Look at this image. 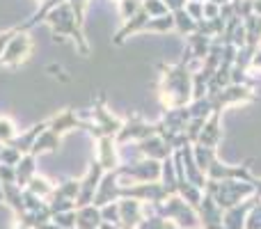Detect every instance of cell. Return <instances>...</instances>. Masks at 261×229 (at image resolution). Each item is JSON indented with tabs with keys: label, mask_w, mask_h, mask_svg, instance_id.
Here are the masks:
<instances>
[{
	"label": "cell",
	"mask_w": 261,
	"mask_h": 229,
	"mask_svg": "<svg viewBox=\"0 0 261 229\" xmlns=\"http://www.w3.org/2000/svg\"><path fill=\"white\" fill-rule=\"evenodd\" d=\"M48 209L50 216H58V213H67V211H76V202L71 199H48Z\"/></svg>",
	"instance_id": "obj_40"
},
{
	"label": "cell",
	"mask_w": 261,
	"mask_h": 229,
	"mask_svg": "<svg viewBox=\"0 0 261 229\" xmlns=\"http://www.w3.org/2000/svg\"><path fill=\"white\" fill-rule=\"evenodd\" d=\"M220 110L211 113L204 121V129L199 133L197 142L195 144H204V147H211V149H218V144L222 142V124H220Z\"/></svg>",
	"instance_id": "obj_20"
},
{
	"label": "cell",
	"mask_w": 261,
	"mask_h": 229,
	"mask_svg": "<svg viewBox=\"0 0 261 229\" xmlns=\"http://www.w3.org/2000/svg\"><path fill=\"white\" fill-rule=\"evenodd\" d=\"M161 184L167 190V195H176V170L172 156L161 163Z\"/></svg>",
	"instance_id": "obj_28"
},
{
	"label": "cell",
	"mask_w": 261,
	"mask_h": 229,
	"mask_svg": "<svg viewBox=\"0 0 261 229\" xmlns=\"http://www.w3.org/2000/svg\"><path fill=\"white\" fill-rule=\"evenodd\" d=\"M193 3H206V0H193Z\"/></svg>",
	"instance_id": "obj_58"
},
{
	"label": "cell",
	"mask_w": 261,
	"mask_h": 229,
	"mask_svg": "<svg viewBox=\"0 0 261 229\" xmlns=\"http://www.w3.org/2000/svg\"><path fill=\"white\" fill-rule=\"evenodd\" d=\"M254 195L261 197V179H254Z\"/></svg>",
	"instance_id": "obj_52"
},
{
	"label": "cell",
	"mask_w": 261,
	"mask_h": 229,
	"mask_svg": "<svg viewBox=\"0 0 261 229\" xmlns=\"http://www.w3.org/2000/svg\"><path fill=\"white\" fill-rule=\"evenodd\" d=\"M87 126H90V121L81 119L71 108L62 110V113L53 115L48 119V131H53V133L60 135V138H62L64 133H69V131H73V129H85L87 131Z\"/></svg>",
	"instance_id": "obj_16"
},
{
	"label": "cell",
	"mask_w": 261,
	"mask_h": 229,
	"mask_svg": "<svg viewBox=\"0 0 261 229\" xmlns=\"http://www.w3.org/2000/svg\"><path fill=\"white\" fill-rule=\"evenodd\" d=\"M186 12H188V16L193 18V21H204V3H193V0H188L186 3Z\"/></svg>",
	"instance_id": "obj_44"
},
{
	"label": "cell",
	"mask_w": 261,
	"mask_h": 229,
	"mask_svg": "<svg viewBox=\"0 0 261 229\" xmlns=\"http://www.w3.org/2000/svg\"><path fill=\"white\" fill-rule=\"evenodd\" d=\"M250 69H252V71H259V73H261V46L257 48V53L252 55V62H250Z\"/></svg>",
	"instance_id": "obj_50"
},
{
	"label": "cell",
	"mask_w": 261,
	"mask_h": 229,
	"mask_svg": "<svg viewBox=\"0 0 261 229\" xmlns=\"http://www.w3.org/2000/svg\"><path fill=\"white\" fill-rule=\"evenodd\" d=\"M103 174H106L103 167H101L96 161H90V167H87L85 176L81 179V193H78V197H76V209L87 207V204H94L96 188H99Z\"/></svg>",
	"instance_id": "obj_11"
},
{
	"label": "cell",
	"mask_w": 261,
	"mask_h": 229,
	"mask_svg": "<svg viewBox=\"0 0 261 229\" xmlns=\"http://www.w3.org/2000/svg\"><path fill=\"white\" fill-rule=\"evenodd\" d=\"M153 207V216H161L165 220L174 222L179 229H197L199 227V216L184 197L179 195H170L165 202L161 204H151Z\"/></svg>",
	"instance_id": "obj_4"
},
{
	"label": "cell",
	"mask_w": 261,
	"mask_h": 229,
	"mask_svg": "<svg viewBox=\"0 0 261 229\" xmlns=\"http://www.w3.org/2000/svg\"><path fill=\"white\" fill-rule=\"evenodd\" d=\"M41 3H46V0H41Z\"/></svg>",
	"instance_id": "obj_61"
},
{
	"label": "cell",
	"mask_w": 261,
	"mask_h": 229,
	"mask_svg": "<svg viewBox=\"0 0 261 229\" xmlns=\"http://www.w3.org/2000/svg\"><path fill=\"white\" fill-rule=\"evenodd\" d=\"M122 124H124V119H119L117 115L110 113L108 106H106V99L99 96V99L94 101V108H92V121H90V126H87V133H92L94 138H103V135L117 138Z\"/></svg>",
	"instance_id": "obj_5"
},
{
	"label": "cell",
	"mask_w": 261,
	"mask_h": 229,
	"mask_svg": "<svg viewBox=\"0 0 261 229\" xmlns=\"http://www.w3.org/2000/svg\"><path fill=\"white\" fill-rule=\"evenodd\" d=\"M67 5L71 7L73 16H76V23L83 28V23H85V12H87V5H90V0H67Z\"/></svg>",
	"instance_id": "obj_41"
},
{
	"label": "cell",
	"mask_w": 261,
	"mask_h": 229,
	"mask_svg": "<svg viewBox=\"0 0 261 229\" xmlns=\"http://www.w3.org/2000/svg\"><path fill=\"white\" fill-rule=\"evenodd\" d=\"M204 121H206V119H199V117H193V119H190L188 124H186V138H188V142H190V144L197 142L199 133H202V129H204Z\"/></svg>",
	"instance_id": "obj_39"
},
{
	"label": "cell",
	"mask_w": 261,
	"mask_h": 229,
	"mask_svg": "<svg viewBox=\"0 0 261 229\" xmlns=\"http://www.w3.org/2000/svg\"><path fill=\"white\" fill-rule=\"evenodd\" d=\"M117 3H119V16H122L124 23L142 9V0H117Z\"/></svg>",
	"instance_id": "obj_36"
},
{
	"label": "cell",
	"mask_w": 261,
	"mask_h": 229,
	"mask_svg": "<svg viewBox=\"0 0 261 229\" xmlns=\"http://www.w3.org/2000/svg\"><path fill=\"white\" fill-rule=\"evenodd\" d=\"M119 193H122V181H119V172H106L103 179H101L99 188H96L94 195V207H106L110 202H117Z\"/></svg>",
	"instance_id": "obj_15"
},
{
	"label": "cell",
	"mask_w": 261,
	"mask_h": 229,
	"mask_svg": "<svg viewBox=\"0 0 261 229\" xmlns=\"http://www.w3.org/2000/svg\"><path fill=\"white\" fill-rule=\"evenodd\" d=\"M23 154L18 151L16 147H12V144H3V149H0V165H12L16 167L18 163H21Z\"/></svg>",
	"instance_id": "obj_35"
},
{
	"label": "cell",
	"mask_w": 261,
	"mask_h": 229,
	"mask_svg": "<svg viewBox=\"0 0 261 229\" xmlns=\"http://www.w3.org/2000/svg\"><path fill=\"white\" fill-rule=\"evenodd\" d=\"M60 147V135H55L53 131H48L46 129L44 133L37 138V142H35V147H32V156H39V154H50V151H55V149Z\"/></svg>",
	"instance_id": "obj_27"
},
{
	"label": "cell",
	"mask_w": 261,
	"mask_h": 229,
	"mask_svg": "<svg viewBox=\"0 0 261 229\" xmlns=\"http://www.w3.org/2000/svg\"><path fill=\"white\" fill-rule=\"evenodd\" d=\"M25 190H30L32 195H37V197H41L44 202H48L50 199V195H53V190H55V186L50 184L46 176H41V174H35L30 179V184L25 186Z\"/></svg>",
	"instance_id": "obj_30"
},
{
	"label": "cell",
	"mask_w": 261,
	"mask_h": 229,
	"mask_svg": "<svg viewBox=\"0 0 261 229\" xmlns=\"http://www.w3.org/2000/svg\"><path fill=\"white\" fill-rule=\"evenodd\" d=\"M18 30H21V28L14 26V28H9V30H3V32H0V58H3V53H5V48H7V44L12 41V37L16 35Z\"/></svg>",
	"instance_id": "obj_46"
},
{
	"label": "cell",
	"mask_w": 261,
	"mask_h": 229,
	"mask_svg": "<svg viewBox=\"0 0 261 229\" xmlns=\"http://www.w3.org/2000/svg\"><path fill=\"white\" fill-rule=\"evenodd\" d=\"M48 129V119H44V121H39V124H35V126H30L28 131H23V133H18L16 138L12 140V147H16L18 151L25 156V154H30L32 151V147H35V142H37V138H39L44 131Z\"/></svg>",
	"instance_id": "obj_22"
},
{
	"label": "cell",
	"mask_w": 261,
	"mask_h": 229,
	"mask_svg": "<svg viewBox=\"0 0 261 229\" xmlns=\"http://www.w3.org/2000/svg\"><path fill=\"white\" fill-rule=\"evenodd\" d=\"M206 179H211V181H231L234 179V181L254 184L257 176H252V172H250V161L243 163V165H227V163H222L220 158H216L206 170Z\"/></svg>",
	"instance_id": "obj_8"
},
{
	"label": "cell",
	"mask_w": 261,
	"mask_h": 229,
	"mask_svg": "<svg viewBox=\"0 0 261 229\" xmlns=\"http://www.w3.org/2000/svg\"><path fill=\"white\" fill-rule=\"evenodd\" d=\"M181 154V161H184V172H186V179L190 181V184H195L199 190L206 188V174H204L202 170L197 167V163H195V156H193V144H186V147L179 149Z\"/></svg>",
	"instance_id": "obj_21"
},
{
	"label": "cell",
	"mask_w": 261,
	"mask_h": 229,
	"mask_svg": "<svg viewBox=\"0 0 261 229\" xmlns=\"http://www.w3.org/2000/svg\"><path fill=\"white\" fill-rule=\"evenodd\" d=\"M245 229H261V202L252 211L248 213V220H245Z\"/></svg>",
	"instance_id": "obj_45"
},
{
	"label": "cell",
	"mask_w": 261,
	"mask_h": 229,
	"mask_svg": "<svg viewBox=\"0 0 261 229\" xmlns=\"http://www.w3.org/2000/svg\"><path fill=\"white\" fill-rule=\"evenodd\" d=\"M174 30V18H172V12L167 16H158V18H149V23L144 26L142 32H170Z\"/></svg>",
	"instance_id": "obj_33"
},
{
	"label": "cell",
	"mask_w": 261,
	"mask_h": 229,
	"mask_svg": "<svg viewBox=\"0 0 261 229\" xmlns=\"http://www.w3.org/2000/svg\"><path fill=\"white\" fill-rule=\"evenodd\" d=\"M0 184H16V170L12 165H0Z\"/></svg>",
	"instance_id": "obj_47"
},
{
	"label": "cell",
	"mask_w": 261,
	"mask_h": 229,
	"mask_svg": "<svg viewBox=\"0 0 261 229\" xmlns=\"http://www.w3.org/2000/svg\"><path fill=\"white\" fill-rule=\"evenodd\" d=\"M0 202H3V184H0Z\"/></svg>",
	"instance_id": "obj_57"
},
{
	"label": "cell",
	"mask_w": 261,
	"mask_h": 229,
	"mask_svg": "<svg viewBox=\"0 0 261 229\" xmlns=\"http://www.w3.org/2000/svg\"><path fill=\"white\" fill-rule=\"evenodd\" d=\"M53 222L62 229H76V211L58 213V216H53Z\"/></svg>",
	"instance_id": "obj_42"
},
{
	"label": "cell",
	"mask_w": 261,
	"mask_h": 229,
	"mask_svg": "<svg viewBox=\"0 0 261 229\" xmlns=\"http://www.w3.org/2000/svg\"><path fill=\"white\" fill-rule=\"evenodd\" d=\"M259 202H261L259 195H252V197H248L245 202H241V204H236V207L227 209V211L222 213V227H225V229H245L248 213L252 211Z\"/></svg>",
	"instance_id": "obj_14"
},
{
	"label": "cell",
	"mask_w": 261,
	"mask_h": 229,
	"mask_svg": "<svg viewBox=\"0 0 261 229\" xmlns=\"http://www.w3.org/2000/svg\"><path fill=\"white\" fill-rule=\"evenodd\" d=\"M0 149H3V144H0Z\"/></svg>",
	"instance_id": "obj_60"
},
{
	"label": "cell",
	"mask_w": 261,
	"mask_h": 229,
	"mask_svg": "<svg viewBox=\"0 0 261 229\" xmlns=\"http://www.w3.org/2000/svg\"><path fill=\"white\" fill-rule=\"evenodd\" d=\"M211 3H216V5H220V7H222V5H229L231 0H211Z\"/></svg>",
	"instance_id": "obj_55"
},
{
	"label": "cell",
	"mask_w": 261,
	"mask_h": 229,
	"mask_svg": "<svg viewBox=\"0 0 261 229\" xmlns=\"http://www.w3.org/2000/svg\"><path fill=\"white\" fill-rule=\"evenodd\" d=\"M218 16H220V5L206 0L204 3V18H218Z\"/></svg>",
	"instance_id": "obj_48"
},
{
	"label": "cell",
	"mask_w": 261,
	"mask_h": 229,
	"mask_svg": "<svg viewBox=\"0 0 261 229\" xmlns=\"http://www.w3.org/2000/svg\"><path fill=\"white\" fill-rule=\"evenodd\" d=\"M16 135H18L16 124H14L9 117L0 115V144H9L14 138H16Z\"/></svg>",
	"instance_id": "obj_34"
},
{
	"label": "cell",
	"mask_w": 261,
	"mask_h": 229,
	"mask_svg": "<svg viewBox=\"0 0 261 229\" xmlns=\"http://www.w3.org/2000/svg\"><path fill=\"white\" fill-rule=\"evenodd\" d=\"M135 147H138V151L142 158H151V161H158V163H163L165 158H170L172 154H174L172 147L161 138V135H151V138L142 140V142H135Z\"/></svg>",
	"instance_id": "obj_17"
},
{
	"label": "cell",
	"mask_w": 261,
	"mask_h": 229,
	"mask_svg": "<svg viewBox=\"0 0 261 229\" xmlns=\"http://www.w3.org/2000/svg\"><path fill=\"white\" fill-rule=\"evenodd\" d=\"M151 135H156V124L144 121L140 115H130L128 119H124L115 142L119 147H126V144H133V142H142V140L151 138Z\"/></svg>",
	"instance_id": "obj_6"
},
{
	"label": "cell",
	"mask_w": 261,
	"mask_h": 229,
	"mask_svg": "<svg viewBox=\"0 0 261 229\" xmlns=\"http://www.w3.org/2000/svg\"><path fill=\"white\" fill-rule=\"evenodd\" d=\"M193 156H195V163L197 167L206 174L208 165L218 158V149H211V147H204V144H193Z\"/></svg>",
	"instance_id": "obj_32"
},
{
	"label": "cell",
	"mask_w": 261,
	"mask_h": 229,
	"mask_svg": "<svg viewBox=\"0 0 261 229\" xmlns=\"http://www.w3.org/2000/svg\"><path fill=\"white\" fill-rule=\"evenodd\" d=\"M222 209L216 204V199L211 197L208 193H204L202 202L197 207V216H199V227L204 229H216V227H222Z\"/></svg>",
	"instance_id": "obj_18"
},
{
	"label": "cell",
	"mask_w": 261,
	"mask_h": 229,
	"mask_svg": "<svg viewBox=\"0 0 261 229\" xmlns=\"http://www.w3.org/2000/svg\"><path fill=\"white\" fill-rule=\"evenodd\" d=\"M149 18H151V16H149V14L144 12V9H140V12L135 14L133 18H128V21L124 23L122 28H119V32L113 37V44H117V46H119V44H124V41H126L130 35H135V32H142V30H144V26L149 23Z\"/></svg>",
	"instance_id": "obj_23"
},
{
	"label": "cell",
	"mask_w": 261,
	"mask_h": 229,
	"mask_svg": "<svg viewBox=\"0 0 261 229\" xmlns=\"http://www.w3.org/2000/svg\"><path fill=\"white\" fill-rule=\"evenodd\" d=\"M78 193H81V179H67V181L55 186L50 199L55 197V199H71V202H76Z\"/></svg>",
	"instance_id": "obj_31"
},
{
	"label": "cell",
	"mask_w": 261,
	"mask_h": 229,
	"mask_svg": "<svg viewBox=\"0 0 261 229\" xmlns=\"http://www.w3.org/2000/svg\"><path fill=\"white\" fill-rule=\"evenodd\" d=\"M167 229H179V227H176L174 222H170V220H167Z\"/></svg>",
	"instance_id": "obj_56"
},
{
	"label": "cell",
	"mask_w": 261,
	"mask_h": 229,
	"mask_svg": "<svg viewBox=\"0 0 261 229\" xmlns=\"http://www.w3.org/2000/svg\"><path fill=\"white\" fill-rule=\"evenodd\" d=\"M172 18H174V30L179 32L184 39L190 37L193 32H197V21H193L186 9H176V12H172Z\"/></svg>",
	"instance_id": "obj_29"
},
{
	"label": "cell",
	"mask_w": 261,
	"mask_h": 229,
	"mask_svg": "<svg viewBox=\"0 0 261 229\" xmlns=\"http://www.w3.org/2000/svg\"><path fill=\"white\" fill-rule=\"evenodd\" d=\"M101 222H103L101 209L94 207V204L76 209V229H99Z\"/></svg>",
	"instance_id": "obj_24"
},
{
	"label": "cell",
	"mask_w": 261,
	"mask_h": 229,
	"mask_svg": "<svg viewBox=\"0 0 261 229\" xmlns=\"http://www.w3.org/2000/svg\"><path fill=\"white\" fill-rule=\"evenodd\" d=\"M119 218H122V229H135L144 220V202L122 197L119 199Z\"/></svg>",
	"instance_id": "obj_19"
},
{
	"label": "cell",
	"mask_w": 261,
	"mask_h": 229,
	"mask_svg": "<svg viewBox=\"0 0 261 229\" xmlns=\"http://www.w3.org/2000/svg\"><path fill=\"white\" fill-rule=\"evenodd\" d=\"M101 218H103L106 222H113L115 227L122 229V218H119V199H117V202L106 204V207H101Z\"/></svg>",
	"instance_id": "obj_37"
},
{
	"label": "cell",
	"mask_w": 261,
	"mask_h": 229,
	"mask_svg": "<svg viewBox=\"0 0 261 229\" xmlns=\"http://www.w3.org/2000/svg\"><path fill=\"white\" fill-rule=\"evenodd\" d=\"M99 229H119V227H115L113 222H106V220H103V222L99 225Z\"/></svg>",
	"instance_id": "obj_54"
},
{
	"label": "cell",
	"mask_w": 261,
	"mask_h": 229,
	"mask_svg": "<svg viewBox=\"0 0 261 229\" xmlns=\"http://www.w3.org/2000/svg\"><path fill=\"white\" fill-rule=\"evenodd\" d=\"M252 12L257 16H261V0H252Z\"/></svg>",
	"instance_id": "obj_51"
},
{
	"label": "cell",
	"mask_w": 261,
	"mask_h": 229,
	"mask_svg": "<svg viewBox=\"0 0 261 229\" xmlns=\"http://www.w3.org/2000/svg\"><path fill=\"white\" fill-rule=\"evenodd\" d=\"M204 193H208L213 199H216V204L222 209V211H227V209L236 207V204L245 202L248 197H252L254 195V184H248V181H206V188H204Z\"/></svg>",
	"instance_id": "obj_3"
},
{
	"label": "cell",
	"mask_w": 261,
	"mask_h": 229,
	"mask_svg": "<svg viewBox=\"0 0 261 229\" xmlns=\"http://www.w3.org/2000/svg\"><path fill=\"white\" fill-rule=\"evenodd\" d=\"M128 197V199H138V202L144 204H161L165 202L170 195L163 188L161 181H147V184H130V186H122V193H119V199Z\"/></svg>",
	"instance_id": "obj_7"
},
{
	"label": "cell",
	"mask_w": 261,
	"mask_h": 229,
	"mask_svg": "<svg viewBox=\"0 0 261 229\" xmlns=\"http://www.w3.org/2000/svg\"><path fill=\"white\" fill-rule=\"evenodd\" d=\"M135 229H167V220L161 216H147Z\"/></svg>",
	"instance_id": "obj_43"
},
{
	"label": "cell",
	"mask_w": 261,
	"mask_h": 229,
	"mask_svg": "<svg viewBox=\"0 0 261 229\" xmlns=\"http://www.w3.org/2000/svg\"><path fill=\"white\" fill-rule=\"evenodd\" d=\"M213 101V113L216 110H225L227 106H236V104H248V101H254L257 94L250 85H227L222 92L218 94H208Z\"/></svg>",
	"instance_id": "obj_10"
},
{
	"label": "cell",
	"mask_w": 261,
	"mask_h": 229,
	"mask_svg": "<svg viewBox=\"0 0 261 229\" xmlns=\"http://www.w3.org/2000/svg\"><path fill=\"white\" fill-rule=\"evenodd\" d=\"M32 53V39L28 32L18 30L16 35L12 37V41L7 44L3 58H0V67H18L23 64Z\"/></svg>",
	"instance_id": "obj_9"
},
{
	"label": "cell",
	"mask_w": 261,
	"mask_h": 229,
	"mask_svg": "<svg viewBox=\"0 0 261 229\" xmlns=\"http://www.w3.org/2000/svg\"><path fill=\"white\" fill-rule=\"evenodd\" d=\"M161 81H158V99L163 108L174 110L186 108L193 101V69L184 62L161 64Z\"/></svg>",
	"instance_id": "obj_1"
},
{
	"label": "cell",
	"mask_w": 261,
	"mask_h": 229,
	"mask_svg": "<svg viewBox=\"0 0 261 229\" xmlns=\"http://www.w3.org/2000/svg\"><path fill=\"white\" fill-rule=\"evenodd\" d=\"M211 37L202 35V32H193L190 37H186V50L179 62L188 64L190 69H193V64H202L206 60L208 50H211Z\"/></svg>",
	"instance_id": "obj_12"
},
{
	"label": "cell",
	"mask_w": 261,
	"mask_h": 229,
	"mask_svg": "<svg viewBox=\"0 0 261 229\" xmlns=\"http://www.w3.org/2000/svg\"><path fill=\"white\" fill-rule=\"evenodd\" d=\"M163 3L167 5L170 12H176V9H186V3H188V0H163Z\"/></svg>",
	"instance_id": "obj_49"
},
{
	"label": "cell",
	"mask_w": 261,
	"mask_h": 229,
	"mask_svg": "<svg viewBox=\"0 0 261 229\" xmlns=\"http://www.w3.org/2000/svg\"><path fill=\"white\" fill-rule=\"evenodd\" d=\"M14 170H16V186L25 188V186L30 184L32 176L37 174V156H32V154H25V156L21 158V163H18Z\"/></svg>",
	"instance_id": "obj_26"
},
{
	"label": "cell",
	"mask_w": 261,
	"mask_h": 229,
	"mask_svg": "<svg viewBox=\"0 0 261 229\" xmlns=\"http://www.w3.org/2000/svg\"><path fill=\"white\" fill-rule=\"evenodd\" d=\"M3 202L14 211V216L21 218L25 213V204H23V188L16 184H3Z\"/></svg>",
	"instance_id": "obj_25"
},
{
	"label": "cell",
	"mask_w": 261,
	"mask_h": 229,
	"mask_svg": "<svg viewBox=\"0 0 261 229\" xmlns=\"http://www.w3.org/2000/svg\"><path fill=\"white\" fill-rule=\"evenodd\" d=\"M96 163L103 167V172H115L122 165V158H119V144L115 142V138H96Z\"/></svg>",
	"instance_id": "obj_13"
},
{
	"label": "cell",
	"mask_w": 261,
	"mask_h": 229,
	"mask_svg": "<svg viewBox=\"0 0 261 229\" xmlns=\"http://www.w3.org/2000/svg\"><path fill=\"white\" fill-rule=\"evenodd\" d=\"M142 9L149 14L151 18H158V16H167L170 9L163 0H142Z\"/></svg>",
	"instance_id": "obj_38"
},
{
	"label": "cell",
	"mask_w": 261,
	"mask_h": 229,
	"mask_svg": "<svg viewBox=\"0 0 261 229\" xmlns=\"http://www.w3.org/2000/svg\"><path fill=\"white\" fill-rule=\"evenodd\" d=\"M39 229H62V227H58V225H55L53 220H50V222H46V225H41Z\"/></svg>",
	"instance_id": "obj_53"
},
{
	"label": "cell",
	"mask_w": 261,
	"mask_h": 229,
	"mask_svg": "<svg viewBox=\"0 0 261 229\" xmlns=\"http://www.w3.org/2000/svg\"><path fill=\"white\" fill-rule=\"evenodd\" d=\"M46 23L50 26V30L55 32V39H62V37H69L76 46V50H81L83 55H90V41L85 37V30L76 23V16H73L71 7L67 3L58 5L55 9H50V14L46 16Z\"/></svg>",
	"instance_id": "obj_2"
},
{
	"label": "cell",
	"mask_w": 261,
	"mask_h": 229,
	"mask_svg": "<svg viewBox=\"0 0 261 229\" xmlns=\"http://www.w3.org/2000/svg\"><path fill=\"white\" fill-rule=\"evenodd\" d=\"M197 229H204V227H197Z\"/></svg>",
	"instance_id": "obj_59"
}]
</instances>
